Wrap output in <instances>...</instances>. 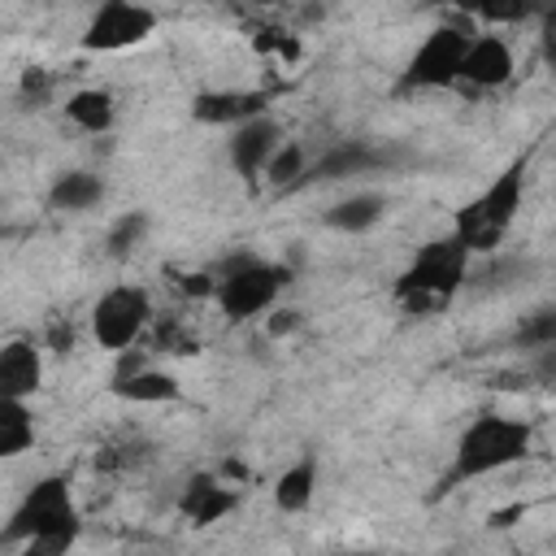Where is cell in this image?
<instances>
[{
	"label": "cell",
	"mask_w": 556,
	"mask_h": 556,
	"mask_svg": "<svg viewBox=\"0 0 556 556\" xmlns=\"http://www.w3.org/2000/svg\"><path fill=\"white\" fill-rule=\"evenodd\" d=\"M530 443H534V426L530 421L504 417V413H478L460 430V439L452 447V465L443 469L434 495H447V491H456V486H465L473 478H486V473H500V469L526 460Z\"/></svg>",
	"instance_id": "cell-1"
},
{
	"label": "cell",
	"mask_w": 556,
	"mask_h": 556,
	"mask_svg": "<svg viewBox=\"0 0 556 556\" xmlns=\"http://www.w3.org/2000/svg\"><path fill=\"white\" fill-rule=\"evenodd\" d=\"M83 521L70 495V478L65 473H48L39 482L26 486V495L17 500L9 526H4V543H22L26 556H61L74 547Z\"/></svg>",
	"instance_id": "cell-2"
},
{
	"label": "cell",
	"mask_w": 556,
	"mask_h": 556,
	"mask_svg": "<svg viewBox=\"0 0 556 556\" xmlns=\"http://www.w3.org/2000/svg\"><path fill=\"white\" fill-rule=\"evenodd\" d=\"M521 200H526V156L508 161V165L495 174V182H491L486 191H478L473 200H465V204L456 208L452 235H456L473 256H491V252L508 239V230H513V222H517V213H521Z\"/></svg>",
	"instance_id": "cell-3"
},
{
	"label": "cell",
	"mask_w": 556,
	"mask_h": 556,
	"mask_svg": "<svg viewBox=\"0 0 556 556\" xmlns=\"http://www.w3.org/2000/svg\"><path fill=\"white\" fill-rule=\"evenodd\" d=\"M469 248L456 235L430 239L417 248V256L404 265V274L395 278V300L413 313V317H430L443 300H452L465 282H469Z\"/></svg>",
	"instance_id": "cell-4"
},
{
	"label": "cell",
	"mask_w": 556,
	"mask_h": 556,
	"mask_svg": "<svg viewBox=\"0 0 556 556\" xmlns=\"http://www.w3.org/2000/svg\"><path fill=\"white\" fill-rule=\"evenodd\" d=\"M217 278H222V282H217V295H213V300H217L222 317L239 326V321H252V317H261V313L274 308L278 291L291 287V265L252 256L248 265H239V269H230V274H217Z\"/></svg>",
	"instance_id": "cell-5"
},
{
	"label": "cell",
	"mask_w": 556,
	"mask_h": 556,
	"mask_svg": "<svg viewBox=\"0 0 556 556\" xmlns=\"http://www.w3.org/2000/svg\"><path fill=\"white\" fill-rule=\"evenodd\" d=\"M148 326H152V295L135 282H117L91 304V339L113 356L122 348H135V339Z\"/></svg>",
	"instance_id": "cell-6"
},
{
	"label": "cell",
	"mask_w": 556,
	"mask_h": 556,
	"mask_svg": "<svg viewBox=\"0 0 556 556\" xmlns=\"http://www.w3.org/2000/svg\"><path fill=\"white\" fill-rule=\"evenodd\" d=\"M469 39L460 26H434L417 52L408 56L404 74H400V87L404 91H443V87H456L460 83V65H465V52H469Z\"/></svg>",
	"instance_id": "cell-7"
},
{
	"label": "cell",
	"mask_w": 556,
	"mask_h": 556,
	"mask_svg": "<svg viewBox=\"0 0 556 556\" xmlns=\"http://www.w3.org/2000/svg\"><path fill=\"white\" fill-rule=\"evenodd\" d=\"M156 35V13L139 0H104L91 9V22L83 30L87 52H122Z\"/></svg>",
	"instance_id": "cell-8"
},
{
	"label": "cell",
	"mask_w": 556,
	"mask_h": 556,
	"mask_svg": "<svg viewBox=\"0 0 556 556\" xmlns=\"http://www.w3.org/2000/svg\"><path fill=\"white\" fill-rule=\"evenodd\" d=\"M282 148V130H278V122L269 117V113H261V117H252V122H243V126H235L230 130V139H226V156H230V169L239 174V178H265V165H269V156Z\"/></svg>",
	"instance_id": "cell-9"
},
{
	"label": "cell",
	"mask_w": 556,
	"mask_h": 556,
	"mask_svg": "<svg viewBox=\"0 0 556 556\" xmlns=\"http://www.w3.org/2000/svg\"><path fill=\"white\" fill-rule=\"evenodd\" d=\"M269 113V96L265 91H239V87H208V91H195L191 96V117L200 126H243L252 117Z\"/></svg>",
	"instance_id": "cell-10"
},
{
	"label": "cell",
	"mask_w": 556,
	"mask_h": 556,
	"mask_svg": "<svg viewBox=\"0 0 556 556\" xmlns=\"http://www.w3.org/2000/svg\"><path fill=\"white\" fill-rule=\"evenodd\" d=\"M391 156L382 152V148H374V143H365V139H348V143H334V148H326L308 169H304V178H300V187H317V182H339V178H356V174H374V169H382Z\"/></svg>",
	"instance_id": "cell-11"
},
{
	"label": "cell",
	"mask_w": 556,
	"mask_h": 556,
	"mask_svg": "<svg viewBox=\"0 0 556 556\" xmlns=\"http://www.w3.org/2000/svg\"><path fill=\"white\" fill-rule=\"evenodd\" d=\"M239 500H243V491L239 486H226L217 473H191L187 478V486H182V495H178V513L191 521V526H213V521H222V517H230L235 508H239Z\"/></svg>",
	"instance_id": "cell-12"
},
{
	"label": "cell",
	"mask_w": 556,
	"mask_h": 556,
	"mask_svg": "<svg viewBox=\"0 0 556 556\" xmlns=\"http://www.w3.org/2000/svg\"><path fill=\"white\" fill-rule=\"evenodd\" d=\"M513 48L500 35H473L465 65H460V83H469L473 91H495L513 78Z\"/></svg>",
	"instance_id": "cell-13"
},
{
	"label": "cell",
	"mask_w": 556,
	"mask_h": 556,
	"mask_svg": "<svg viewBox=\"0 0 556 556\" xmlns=\"http://www.w3.org/2000/svg\"><path fill=\"white\" fill-rule=\"evenodd\" d=\"M43 387V352L30 339H9L0 348V395L30 400Z\"/></svg>",
	"instance_id": "cell-14"
},
{
	"label": "cell",
	"mask_w": 556,
	"mask_h": 556,
	"mask_svg": "<svg viewBox=\"0 0 556 556\" xmlns=\"http://www.w3.org/2000/svg\"><path fill=\"white\" fill-rule=\"evenodd\" d=\"M104 200V178L96 169H61L48 187V208L56 213H87Z\"/></svg>",
	"instance_id": "cell-15"
},
{
	"label": "cell",
	"mask_w": 556,
	"mask_h": 556,
	"mask_svg": "<svg viewBox=\"0 0 556 556\" xmlns=\"http://www.w3.org/2000/svg\"><path fill=\"white\" fill-rule=\"evenodd\" d=\"M109 391H113L117 400H126V404H169V400L182 395L178 378H174L169 369H156V365H143V369L130 374V378H113Z\"/></svg>",
	"instance_id": "cell-16"
},
{
	"label": "cell",
	"mask_w": 556,
	"mask_h": 556,
	"mask_svg": "<svg viewBox=\"0 0 556 556\" xmlns=\"http://www.w3.org/2000/svg\"><path fill=\"white\" fill-rule=\"evenodd\" d=\"M61 109H65V117H70L78 130H87V135H109L113 122H117L113 91H104V87H78V91H70V100H65Z\"/></svg>",
	"instance_id": "cell-17"
},
{
	"label": "cell",
	"mask_w": 556,
	"mask_h": 556,
	"mask_svg": "<svg viewBox=\"0 0 556 556\" xmlns=\"http://www.w3.org/2000/svg\"><path fill=\"white\" fill-rule=\"evenodd\" d=\"M382 213H387V200H382V195L356 191V195H348V200H334V204L321 213V222H326L330 230H339V235H365V230H374V226L382 222Z\"/></svg>",
	"instance_id": "cell-18"
},
{
	"label": "cell",
	"mask_w": 556,
	"mask_h": 556,
	"mask_svg": "<svg viewBox=\"0 0 556 556\" xmlns=\"http://www.w3.org/2000/svg\"><path fill=\"white\" fill-rule=\"evenodd\" d=\"M317 495V456L304 452L295 465H287L274 482V508L278 513H304Z\"/></svg>",
	"instance_id": "cell-19"
},
{
	"label": "cell",
	"mask_w": 556,
	"mask_h": 556,
	"mask_svg": "<svg viewBox=\"0 0 556 556\" xmlns=\"http://www.w3.org/2000/svg\"><path fill=\"white\" fill-rule=\"evenodd\" d=\"M35 447V413L17 395H0V456H22Z\"/></svg>",
	"instance_id": "cell-20"
},
{
	"label": "cell",
	"mask_w": 556,
	"mask_h": 556,
	"mask_svg": "<svg viewBox=\"0 0 556 556\" xmlns=\"http://www.w3.org/2000/svg\"><path fill=\"white\" fill-rule=\"evenodd\" d=\"M304 169H308V152H304V143L282 139V148H278V152L269 156V165H265V182H269L274 191H295L300 178H304Z\"/></svg>",
	"instance_id": "cell-21"
},
{
	"label": "cell",
	"mask_w": 556,
	"mask_h": 556,
	"mask_svg": "<svg viewBox=\"0 0 556 556\" xmlns=\"http://www.w3.org/2000/svg\"><path fill=\"white\" fill-rule=\"evenodd\" d=\"M543 9H547V0H478L473 17L486 22V26H513V22L539 17Z\"/></svg>",
	"instance_id": "cell-22"
},
{
	"label": "cell",
	"mask_w": 556,
	"mask_h": 556,
	"mask_svg": "<svg viewBox=\"0 0 556 556\" xmlns=\"http://www.w3.org/2000/svg\"><path fill=\"white\" fill-rule=\"evenodd\" d=\"M143 235H148V213H143V208L122 213V217L109 226V235H104V252H109L113 261H126Z\"/></svg>",
	"instance_id": "cell-23"
},
{
	"label": "cell",
	"mask_w": 556,
	"mask_h": 556,
	"mask_svg": "<svg viewBox=\"0 0 556 556\" xmlns=\"http://www.w3.org/2000/svg\"><path fill=\"white\" fill-rule=\"evenodd\" d=\"M513 343L534 352V348H552L556 343V308H530L517 326H513Z\"/></svg>",
	"instance_id": "cell-24"
},
{
	"label": "cell",
	"mask_w": 556,
	"mask_h": 556,
	"mask_svg": "<svg viewBox=\"0 0 556 556\" xmlns=\"http://www.w3.org/2000/svg\"><path fill=\"white\" fill-rule=\"evenodd\" d=\"M152 352H165V356H195L200 343H195V334H191L178 317H161V321L152 326Z\"/></svg>",
	"instance_id": "cell-25"
},
{
	"label": "cell",
	"mask_w": 556,
	"mask_h": 556,
	"mask_svg": "<svg viewBox=\"0 0 556 556\" xmlns=\"http://www.w3.org/2000/svg\"><path fill=\"white\" fill-rule=\"evenodd\" d=\"M169 287H178L187 300H213L217 295V269H165Z\"/></svg>",
	"instance_id": "cell-26"
},
{
	"label": "cell",
	"mask_w": 556,
	"mask_h": 556,
	"mask_svg": "<svg viewBox=\"0 0 556 556\" xmlns=\"http://www.w3.org/2000/svg\"><path fill=\"white\" fill-rule=\"evenodd\" d=\"M17 96H22V104H26V109H43V104H48V96H52V74H48V70H39V65L22 70Z\"/></svg>",
	"instance_id": "cell-27"
},
{
	"label": "cell",
	"mask_w": 556,
	"mask_h": 556,
	"mask_svg": "<svg viewBox=\"0 0 556 556\" xmlns=\"http://www.w3.org/2000/svg\"><path fill=\"white\" fill-rule=\"evenodd\" d=\"M74 343H78V326L70 317H52L48 330H43V348L56 352V356H65V352H74Z\"/></svg>",
	"instance_id": "cell-28"
},
{
	"label": "cell",
	"mask_w": 556,
	"mask_h": 556,
	"mask_svg": "<svg viewBox=\"0 0 556 556\" xmlns=\"http://www.w3.org/2000/svg\"><path fill=\"white\" fill-rule=\"evenodd\" d=\"M300 326H304V313H300V308H274V313L265 317V334H269V339H291Z\"/></svg>",
	"instance_id": "cell-29"
},
{
	"label": "cell",
	"mask_w": 556,
	"mask_h": 556,
	"mask_svg": "<svg viewBox=\"0 0 556 556\" xmlns=\"http://www.w3.org/2000/svg\"><path fill=\"white\" fill-rule=\"evenodd\" d=\"M530 356H534V361H530V374H534L539 382L556 387V343H552V348H534Z\"/></svg>",
	"instance_id": "cell-30"
},
{
	"label": "cell",
	"mask_w": 556,
	"mask_h": 556,
	"mask_svg": "<svg viewBox=\"0 0 556 556\" xmlns=\"http://www.w3.org/2000/svg\"><path fill=\"white\" fill-rule=\"evenodd\" d=\"M421 4H430V9H460V13H473L478 0H421Z\"/></svg>",
	"instance_id": "cell-31"
},
{
	"label": "cell",
	"mask_w": 556,
	"mask_h": 556,
	"mask_svg": "<svg viewBox=\"0 0 556 556\" xmlns=\"http://www.w3.org/2000/svg\"><path fill=\"white\" fill-rule=\"evenodd\" d=\"M222 473H226L230 482H248V465H243V460H226Z\"/></svg>",
	"instance_id": "cell-32"
},
{
	"label": "cell",
	"mask_w": 556,
	"mask_h": 556,
	"mask_svg": "<svg viewBox=\"0 0 556 556\" xmlns=\"http://www.w3.org/2000/svg\"><path fill=\"white\" fill-rule=\"evenodd\" d=\"M543 22H556V0H547V9H543Z\"/></svg>",
	"instance_id": "cell-33"
},
{
	"label": "cell",
	"mask_w": 556,
	"mask_h": 556,
	"mask_svg": "<svg viewBox=\"0 0 556 556\" xmlns=\"http://www.w3.org/2000/svg\"><path fill=\"white\" fill-rule=\"evenodd\" d=\"M248 4H274V0H248Z\"/></svg>",
	"instance_id": "cell-34"
},
{
	"label": "cell",
	"mask_w": 556,
	"mask_h": 556,
	"mask_svg": "<svg viewBox=\"0 0 556 556\" xmlns=\"http://www.w3.org/2000/svg\"><path fill=\"white\" fill-rule=\"evenodd\" d=\"M83 4H91V9H96V4H104V0H83Z\"/></svg>",
	"instance_id": "cell-35"
},
{
	"label": "cell",
	"mask_w": 556,
	"mask_h": 556,
	"mask_svg": "<svg viewBox=\"0 0 556 556\" xmlns=\"http://www.w3.org/2000/svg\"><path fill=\"white\" fill-rule=\"evenodd\" d=\"M195 4H222V0H195Z\"/></svg>",
	"instance_id": "cell-36"
}]
</instances>
